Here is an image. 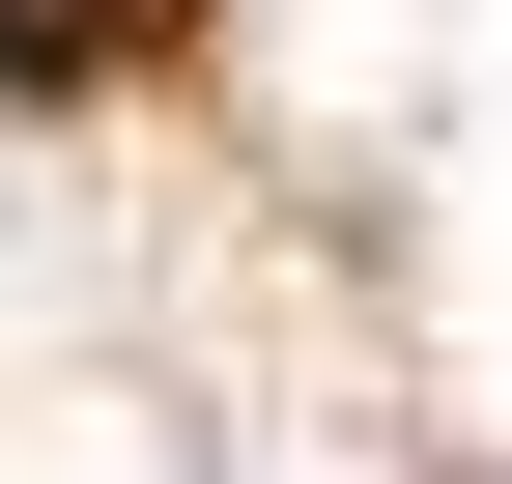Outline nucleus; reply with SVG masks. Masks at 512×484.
<instances>
[{"label": "nucleus", "mask_w": 512, "mask_h": 484, "mask_svg": "<svg viewBox=\"0 0 512 484\" xmlns=\"http://www.w3.org/2000/svg\"><path fill=\"white\" fill-rule=\"evenodd\" d=\"M171 29H200V0H0V86H57V114H86L114 57H171Z\"/></svg>", "instance_id": "1"}]
</instances>
